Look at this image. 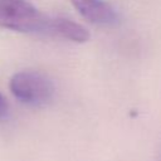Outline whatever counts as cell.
I'll return each instance as SVG.
<instances>
[{
    "label": "cell",
    "instance_id": "7a4b0ae2",
    "mask_svg": "<svg viewBox=\"0 0 161 161\" xmlns=\"http://www.w3.org/2000/svg\"><path fill=\"white\" fill-rule=\"evenodd\" d=\"M13 96L21 103L30 107H44L54 97L52 79L38 70H21L15 73L9 82Z\"/></svg>",
    "mask_w": 161,
    "mask_h": 161
},
{
    "label": "cell",
    "instance_id": "5b68a950",
    "mask_svg": "<svg viewBox=\"0 0 161 161\" xmlns=\"http://www.w3.org/2000/svg\"><path fill=\"white\" fill-rule=\"evenodd\" d=\"M8 109H9L8 102H6V99L3 97V94L0 93V118H4V117L8 114Z\"/></svg>",
    "mask_w": 161,
    "mask_h": 161
},
{
    "label": "cell",
    "instance_id": "277c9868",
    "mask_svg": "<svg viewBox=\"0 0 161 161\" xmlns=\"http://www.w3.org/2000/svg\"><path fill=\"white\" fill-rule=\"evenodd\" d=\"M49 35H55L75 43H84L89 39L88 30L80 24L65 18L52 16Z\"/></svg>",
    "mask_w": 161,
    "mask_h": 161
},
{
    "label": "cell",
    "instance_id": "6da1fadb",
    "mask_svg": "<svg viewBox=\"0 0 161 161\" xmlns=\"http://www.w3.org/2000/svg\"><path fill=\"white\" fill-rule=\"evenodd\" d=\"M52 16L24 0H0V28L30 34H48Z\"/></svg>",
    "mask_w": 161,
    "mask_h": 161
},
{
    "label": "cell",
    "instance_id": "3957f363",
    "mask_svg": "<svg viewBox=\"0 0 161 161\" xmlns=\"http://www.w3.org/2000/svg\"><path fill=\"white\" fill-rule=\"evenodd\" d=\"M70 3L75 10L92 24L114 26L121 21L116 9L104 0H70Z\"/></svg>",
    "mask_w": 161,
    "mask_h": 161
}]
</instances>
